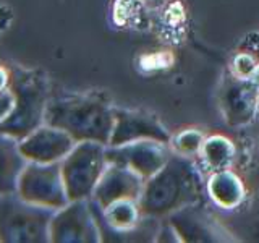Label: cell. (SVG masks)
<instances>
[{"instance_id":"6da1fadb","label":"cell","mask_w":259,"mask_h":243,"mask_svg":"<svg viewBox=\"0 0 259 243\" xmlns=\"http://www.w3.org/2000/svg\"><path fill=\"white\" fill-rule=\"evenodd\" d=\"M204 194L206 183L199 166L193 157L172 152L167 164L144 182L140 208L146 217L164 219L186 206L202 202Z\"/></svg>"},{"instance_id":"7a4b0ae2","label":"cell","mask_w":259,"mask_h":243,"mask_svg":"<svg viewBox=\"0 0 259 243\" xmlns=\"http://www.w3.org/2000/svg\"><path fill=\"white\" fill-rule=\"evenodd\" d=\"M112 105L97 96H70L47 102L44 122L67 132L76 143L96 141L109 146L115 125Z\"/></svg>"},{"instance_id":"3957f363","label":"cell","mask_w":259,"mask_h":243,"mask_svg":"<svg viewBox=\"0 0 259 243\" xmlns=\"http://www.w3.org/2000/svg\"><path fill=\"white\" fill-rule=\"evenodd\" d=\"M60 167L68 199H89L109 167L107 146L96 141L76 143Z\"/></svg>"},{"instance_id":"277c9868","label":"cell","mask_w":259,"mask_h":243,"mask_svg":"<svg viewBox=\"0 0 259 243\" xmlns=\"http://www.w3.org/2000/svg\"><path fill=\"white\" fill-rule=\"evenodd\" d=\"M10 196H4L0 201V235L15 241L51 240V222L55 211L31 205L21 198L15 201Z\"/></svg>"},{"instance_id":"5b68a950","label":"cell","mask_w":259,"mask_h":243,"mask_svg":"<svg viewBox=\"0 0 259 243\" xmlns=\"http://www.w3.org/2000/svg\"><path fill=\"white\" fill-rule=\"evenodd\" d=\"M20 198L36 206L59 211L70 202L59 162L24 166L18 178Z\"/></svg>"},{"instance_id":"8992f818","label":"cell","mask_w":259,"mask_h":243,"mask_svg":"<svg viewBox=\"0 0 259 243\" xmlns=\"http://www.w3.org/2000/svg\"><path fill=\"white\" fill-rule=\"evenodd\" d=\"M222 115L233 128L253 125L259 113V88L253 81L229 71L224 76L219 93Z\"/></svg>"},{"instance_id":"52a82bcc","label":"cell","mask_w":259,"mask_h":243,"mask_svg":"<svg viewBox=\"0 0 259 243\" xmlns=\"http://www.w3.org/2000/svg\"><path fill=\"white\" fill-rule=\"evenodd\" d=\"M101 229L97 224L93 205L88 199L70 201L67 206L55 211L51 222L52 241H101Z\"/></svg>"},{"instance_id":"ba28073f","label":"cell","mask_w":259,"mask_h":243,"mask_svg":"<svg viewBox=\"0 0 259 243\" xmlns=\"http://www.w3.org/2000/svg\"><path fill=\"white\" fill-rule=\"evenodd\" d=\"M172 148L156 140H140L121 146H107L109 164L125 166L144 180L156 175L172 156Z\"/></svg>"},{"instance_id":"9c48e42d","label":"cell","mask_w":259,"mask_h":243,"mask_svg":"<svg viewBox=\"0 0 259 243\" xmlns=\"http://www.w3.org/2000/svg\"><path fill=\"white\" fill-rule=\"evenodd\" d=\"M115 125L110 136L109 146H121L140 140H156L170 146L172 135L160 124V120L144 110L113 109Z\"/></svg>"},{"instance_id":"30bf717a","label":"cell","mask_w":259,"mask_h":243,"mask_svg":"<svg viewBox=\"0 0 259 243\" xmlns=\"http://www.w3.org/2000/svg\"><path fill=\"white\" fill-rule=\"evenodd\" d=\"M144 182V178L132 169L118 164H109L93 191V205L99 209H105L118 201H140Z\"/></svg>"},{"instance_id":"8fae6325","label":"cell","mask_w":259,"mask_h":243,"mask_svg":"<svg viewBox=\"0 0 259 243\" xmlns=\"http://www.w3.org/2000/svg\"><path fill=\"white\" fill-rule=\"evenodd\" d=\"M168 222L172 224L180 241H232L224 227H221L214 216L201 205L186 206L170 214Z\"/></svg>"},{"instance_id":"7c38bea8","label":"cell","mask_w":259,"mask_h":243,"mask_svg":"<svg viewBox=\"0 0 259 243\" xmlns=\"http://www.w3.org/2000/svg\"><path fill=\"white\" fill-rule=\"evenodd\" d=\"M75 144L76 141L67 132L52 125H46L29 133L24 141L18 144V148L24 159L39 162V164H54L67 157Z\"/></svg>"},{"instance_id":"4fadbf2b","label":"cell","mask_w":259,"mask_h":243,"mask_svg":"<svg viewBox=\"0 0 259 243\" xmlns=\"http://www.w3.org/2000/svg\"><path fill=\"white\" fill-rule=\"evenodd\" d=\"M206 194L219 209L233 211L245 201L246 188L233 170L225 169L209 175L206 182Z\"/></svg>"},{"instance_id":"5bb4252c","label":"cell","mask_w":259,"mask_h":243,"mask_svg":"<svg viewBox=\"0 0 259 243\" xmlns=\"http://www.w3.org/2000/svg\"><path fill=\"white\" fill-rule=\"evenodd\" d=\"M10 138L0 133V198L8 196L18 188V178L24 169L23 154Z\"/></svg>"},{"instance_id":"9a60e30c","label":"cell","mask_w":259,"mask_h":243,"mask_svg":"<svg viewBox=\"0 0 259 243\" xmlns=\"http://www.w3.org/2000/svg\"><path fill=\"white\" fill-rule=\"evenodd\" d=\"M198 156L201 159L202 167L212 174L232 167L235 157H237V148L227 136L210 135L202 143Z\"/></svg>"},{"instance_id":"2e32d148","label":"cell","mask_w":259,"mask_h":243,"mask_svg":"<svg viewBox=\"0 0 259 243\" xmlns=\"http://www.w3.org/2000/svg\"><path fill=\"white\" fill-rule=\"evenodd\" d=\"M204 140H206V136L202 135L201 130H194V128L182 130V132H178L177 135L172 136L170 148H172L174 152L182 154V156L194 157L199 154Z\"/></svg>"},{"instance_id":"e0dca14e","label":"cell","mask_w":259,"mask_h":243,"mask_svg":"<svg viewBox=\"0 0 259 243\" xmlns=\"http://www.w3.org/2000/svg\"><path fill=\"white\" fill-rule=\"evenodd\" d=\"M256 65H257V57L251 52L249 49H245V51L238 52L233 57V60L230 63V71L240 78L249 79L251 73L256 68Z\"/></svg>"},{"instance_id":"ac0fdd59","label":"cell","mask_w":259,"mask_h":243,"mask_svg":"<svg viewBox=\"0 0 259 243\" xmlns=\"http://www.w3.org/2000/svg\"><path fill=\"white\" fill-rule=\"evenodd\" d=\"M251 52L253 54H256L257 57H259V44H251V47H248Z\"/></svg>"},{"instance_id":"d6986e66","label":"cell","mask_w":259,"mask_h":243,"mask_svg":"<svg viewBox=\"0 0 259 243\" xmlns=\"http://www.w3.org/2000/svg\"><path fill=\"white\" fill-rule=\"evenodd\" d=\"M254 124H256V122H254ZM256 144L259 146V122L256 124Z\"/></svg>"}]
</instances>
